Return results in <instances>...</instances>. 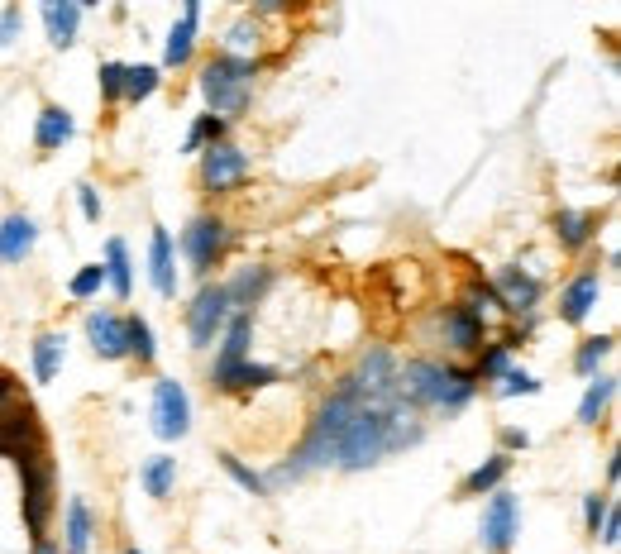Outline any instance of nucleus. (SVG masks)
<instances>
[{
	"instance_id": "5701e85b",
	"label": "nucleus",
	"mask_w": 621,
	"mask_h": 554,
	"mask_svg": "<svg viewBox=\"0 0 621 554\" xmlns=\"http://www.w3.org/2000/svg\"><path fill=\"white\" fill-rule=\"evenodd\" d=\"M593 230H598V215H588V211H559L555 215V235L564 249H583V244L593 239Z\"/></svg>"
},
{
	"instance_id": "a878e982",
	"label": "nucleus",
	"mask_w": 621,
	"mask_h": 554,
	"mask_svg": "<svg viewBox=\"0 0 621 554\" xmlns=\"http://www.w3.org/2000/svg\"><path fill=\"white\" fill-rule=\"evenodd\" d=\"M91 531H96V526H91V507H86L82 497H72V502H67V554H86L91 550Z\"/></svg>"
},
{
	"instance_id": "f03ea898",
	"label": "nucleus",
	"mask_w": 621,
	"mask_h": 554,
	"mask_svg": "<svg viewBox=\"0 0 621 554\" xmlns=\"http://www.w3.org/2000/svg\"><path fill=\"white\" fill-rule=\"evenodd\" d=\"M397 387L411 406H440V411H464L478 392L473 368H450L435 359H411L407 368H397Z\"/></svg>"
},
{
	"instance_id": "72a5a7b5",
	"label": "nucleus",
	"mask_w": 621,
	"mask_h": 554,
	"mask_svg": "<svg viewBox=\"0 0 621 554\" xmlns=\"http://www.w3.org/2000/svg\"><path fill=\"white\" fill-rule=\"evenodd\" d=\"M158 91V67H125V101H149Z\"/></svg>"
},
{
	"instance_id": "c756f323",
	"label": "nucleus",
	"mask_w": 621,
	"mask_h": 554,
	"mask_svg": "<svg viewBox=\"0 0 621 554\" xmlns=\"http://www.w3.org/2000/svg\"><path fill=\"white\" fill-rule=\"evenodd\" d=\"M507 469H512V459H507V454H493L488 464H478V469L464 478V492H469V497H478V492H497V483L507 478Z\"/></svg>"
},
{
	"instance_id": "a18cd8bd",
	"label": "nucleus",
	"mask_w": 621,
	"mask_h": 554,
	"mask_svg": "<svg viewBox=\"0 0 621 554\" xmlns=\"http://www.w3.org/2000/svg\"><path fill=\"white\" fill-rule=\"evenodd\" d=\"M502 445H507V449H526V445H531V435H526V430H502Z\"/></svg>"
},
{
	"instance_id": "e433bc0d",
	"label": "nucleus",
	"mask_w": 621,
	"mask_h": 554,
	"mask_svg": "<svg viewBox=\"0 0 621 554\" xmlns=\"http://www.w3.org/2000/svg\"><path fill=\"white\" fill-rule=\"evenodd\" d=\"M536 392H540V383L526 368H507L502 383H497V397H536Z\"/></svg>"
},
{
	"instance_id": "20e7f679",
	"label": "nucleus",
	"mask_w": 621,
	"mask_h": 554,
	"mask_svg": "<svg viewBox=\"0 0 621 554\" xmlns=\"http://www.w3.org/2000/svg\"><path fill=\"white\" fill-rule=\"evenodd\" d=\"M20 483H24V526L34 535V545L48 540V516H53V464H48V449L34 445L24 449L20 459Z\"/></svg>"
},
{
	"instance_id": "7c9ffc66",
	"label": "nucleus",
	"mask_w": 621,
	"mask_h": 554,
	"mask_svg": "<svg viewBox=\"0 0 621 554\" xmlns=\"http://www.w3.org/2000/svg\"><path fill=\"white\" fill-rule=\"evenodd\" d=\"M201 144H206V149L225 144V120H220V115H201V120L187 129V144H182V153H196Z\"/></svg>"
},
{
	"instance_id": "2f4dec72",
	"label": "nucleus",
	"mask_w": 621,
	"mask_h": 554,
	"mask_svg": "<svg viewBox=\"0 0 621 554\" xmlns=\"http://www.w3.org/2000/svg\"><path fill=\"white\" fill-rule=\"evenodd\" d=\"M125 340H129V354L139 363H153V354H158V344H153V330L144 316H125Z\"/></svg>"
},
{
	"instance_id": "79ce46f5",
	"label": "nucleus",
	"mask_w": 621,
	"mask_h": 554,
	"mask_svg": "<svg viewBox=\"0 0 621 554\" xmlns=\"http://www.w3.org/2000/svg\"><path fill=\"white\" fill-rule=\"evenodd\" d=\"M607 507H612V502H607V497H598V492H593V497L583 502V516H588V531H593V535H598V526H602V516H607Z\"/></svg>"
},
{
	"instance_id": "58836bf2",
	"label": "nucleus",
	"mask_w": 621,
	"mask_h": 554,
	"mask_svg": "<svg viewBox=\"0 0 621 554\" xmlns=\"http://www.w3.org/2000/svg\"><path fill=\"white\" fill-rule=\"evenodd\" d=\"M101 96L110 106L125 101V63H101Z\"/></svg>"
},
{
	"instance_id": "49530a36",
	"label": "nucleus",
	"mask_w": 621,
	"mask_h": 554,
	"mask_svg": "<svg viewBox=\"0 0 621 554\" xmlns=\"http://www.w3.org/2000/svg\"><path fill=\"white\" fill-rule=\"evenodd\" d=\"M39 554H63V550H58L53 540H39Z\"/></svg>"
},
{
	"instance_id": "cd10ccee",
	"label": "nucleus",
	"mask_w": 621,
	"mask_h": 554,
	"mask_svg": "<svg viewBox=\"0 0 621 554\" xmlns=\"http://www.w3.org/2000/svg\"><path fill=\"white\" fill-rule=\"evenodd\" d=\"M354 378H359L364 387H387V383H397V359H392L387 349H368Z\"/></svg>"
},
{
	"instance_id": "0eeeda50",
	"label": "nucleus",
	"mask_w": 621,
	"mask_h": 554,
	"mask_svg": "<svg viewBox=\"0 0 621 554\" xmlns=\"http://www.w3.org/2000/svg\"><path fill=\"white\" fill-rule=\"evenodd\" d=\"M225 249H230V230L215 215H196L192 225H187V235H182V254L192 258L196 273H211Z\"/></svg>"
},
{
	"instance_id": "473e14b6",
	"label": "nucleus",
	"mask_w": 621,
	"mask_h": 554,
	"mask_svg": "<svg viewBox=\"0 0 621 554\" xmlns=\"http://www.w3.org/2000/svg\"><path fill=\"white\" fill-rule=\"evenodd\" d=\"M612 335H598V340H583L579 344V354H574V368H579L583 378H598V368H602V359L612 354Z\"/></svg>"
},
{
	"instance_id": "4c0bfd02",
	"label": "nucleus",
	"mask_w": 621,
	"mask_h": 554,
	"mask_svg": "<svg viewBox=\"0 0 621 554\" xmlns=\"http://www.w3.org/2000/svg\"><path fill=\"white\" fill-rule=\"evenodd\" d=\"M220 464H225V473H230V478H235V483H239L244 492H254V497H263V492H268V483H263V478H258L254 469H244L235 454H220Z\"/></svg>"
},
{
	"instance_id": "6ab92c4d",
	"label": "nucleus",
	"mask_w": 621,
	"mask_h": 554,
	"mask_svg": "<svg viewBox=\"0 0 621 554\" xmlns=\"http://www.w3.org/2000/svg\"><path fill=\"white\" fill-rule=\"evenodd\" d=\"M273 287V268H244L235 282H225V292H230V306L239 311H249L254 316V306L263 301V292Z\"/></svg>"
},
{
	"instance_id": "393cba45",
	"label": "nucleus",
	"mask_w": 621,
	"mask_h": 554,
	"mask_svg": "<svg viewBox=\"0 0 621 554\" xmlns=\"http://www.w3.org/2000/svg\"><path fill=\"white\" fill-rule=\"evenodd\" d=\"M617 397V378H607V373H598L593 383H588V392H583L579 402V426H598L602 411H607V402Z\"/></svg>"
},
{
	"instance_id": "a19ab883",
	"label": "nucleus",
	"mask_w": 621,
	"mask_h": 554,
	"mask_svg": "<svg viewBox=\"0 0 621 554\" xmlns=\"http://www.w3.org/2000/svg\"><path fill=\"white\" fill-rule=\"evenodd\" d=\"M77 206H82L86 220H101V196H96V187H91V182H82V187H77Z\"/></svg>"
},
{
	"instance_id": "bb28decb",
	"label": "nucleus",
	"mask_w": 621,
	"mask_h": 554,
	"mask_svg": "<svg viewBox=\"0 0 621 554\" xmlns=\"http://www.w3.org/2000/svg\"><path fill=\"white\" fill-rule=\"evenodd\" d=\"M139 483H144L149 497H168L172 483H177V459H168V454H153L149 464L139 469Z\"/></svg>"
},
{
	"instance_id": "412c9836",
	"label": "nucleus",
	"mask_w": 621,
	"mask_h": 554,
	"mask_svg": "<svg viewBox=\"0 0 621 554\" xmlns=\"http://www.w3.org/2000/svg\"><path fill=\"white\" fill-rule=\"evenodd\" d=\"M72 134H77V125H72V115H67L63 106H43V110H39V125H34V144H39L43 153L63 149Z\"/></svg>"
},
{
	"instance_id": "dca6fc26",
	"label": "nucleus",
	"mask_w": 621,
	"mask_h": 554,
	"mask_svg": "<svg viewBox=\"0 0 621 554\" xmlns=\"http://www.w3.org/2000/svg\"><path fill=\"white\" fill-rule=\"evenodd\" d=\"M249 330H254V316L249 311H230L225 320V344H220V359H215V373L235 368V363L249 359Z\"/></svg>"
},
{
	"instance_id": "2eb2a0df",
	"label": "nucleus",
	"mask_w": 621,
	"mask_h": 554,
	"mask_svg": "<svg viewBox=\"0 0 621 554\" xmlns=\"http://www.w3.org/2000/svg\"><path fill=\"white\" fill-rule=\"evenodd\" d=\"M445 340H450L459 354H478V349H483V316L469 311V306H450V311H445Z\"/></svg>"
},
{
	"instance_id": "7ed1b4c3",
	"label": "nucleus",
	"mask_w": 621,
	"mask_h": 554,
	"mask_svg": "<svg viewBox=\"0 0 621 554\" xmlns=\"http://www.w3.org/2000/svg\"><path fill=\"white\" fill-rule=\"evenodd\" d=\"M258 77V63L254 58H235V53H220L206 63L201 72V96H206V106L225 120V115H239V110L249 106V86Z\"/></svg>"
},
{
	"instance_id": "c03bdc74",
	"label": "nucleus",
	"mask_w": 621,
	"mask_h": 554,
	"mask_svg": "<svg viewBox=\"0 0 621 554\" xmlns=\"http://www.w3.org/2000/svg\"><path fill=\"white\" fill-rule=\"evenodd\" d=\"M598 540H602V545H617V540H621V521H617V507H607V516H602V526H598Z\"/></svg>"
},
{
	"instance_id": "423d86ee",
	"label": "nucleus",
	"mask_w": 621,
	"mask_h": 554,
	"mask_svg": "<svg viewBox=\"0 0 621 554\" xmlns=\"http://www.w3.org/2000/svg\"><path fill=\"white\" fill-rule=\"evenodd\" d=\"M153 430L163 440H182L192 430V402H187V387L172 383V378H158L153 383Z\"/></svg>"
},
{
	"instance_id": "9d476101",
	"label": "nucleus",
	"mask_w": 621,
	"mask_h": 554,
	"mask_svg": "<svg viewBox=\"0 0 621 554\" xmlns=\"http://www.w3.org/2000/svg\"><path fill=\"white\" fill-rule=\"evenodd\" d=\"M34 445H43L39 421H34V406L10 402L5 411H0V454H5V459H20L24 449H34Z\"/></svg>"
},
{
	"instance_id": "f8f14e48",
	"label": "nucleus",
	"mask_w": 621,
	"mask_h": 554,
	"mask_svg": "<svg viewBox=\"0 0 621 554\" xmlns=\"http://www.w3.org/2000/svg\"><path fill=\"white\" fill-rule=\"evenodd\" d=\"M598 292H602L598 268H583V273L564 287V297H559V320H564V325H583V320L593 316V306H598Z\"/></svg>"
},
{
	"instance_id": "9b49d317",
	"label": "nucleus",
	"mask_w": 621,
	"mask_h": 554,
	"mask_svg": "<svg viewBox=\"0 0 621 554\" xmlns=\"http://www.w3.org/2000/svg\"><path fill=\"white\" fill-rule=\"evenodd\" d=\"M497 301H502V311H512V316H531L536 311V301H540V277H531L526 268H502L497 273Z\"/></svg>"
},
{
	"instance_id": "de8ad7c7",
	"label": "nucleus",
	"mask_w": 621,
	"mask_h": 554,
	"mask_svg": "<svg viewBox=\"0 0 621 554\" xmlns=\"http://www.w3.org/2000/svg\"><path fill=\"white\" fill-rule=\"evenodd\" d=\"M129 554H139V550H129Z\"/></svg>"
},
{
	"instance_id": "f704fd0d",
	"label": "nucleus",
	"mask_w": 621,
	"mask_h": 554,
	"mask_svg": "<svg viewBox=\"0 0 621 554\" xmlns=\"http://www.w3.org/2000/svg\"><path fill=\"white\" fill-rule=\"evenodd\" d=\"M512 340H502V344H488L483 349V359H478V368H473V378H502L507 368H512Z\"/></svg>"
},
{
	"instance_id": "f257e3e1",
	"label": "nucleus",
	"mask_w": 621,
	"mask_h": 554,
	"mask_svg": "<svg viewBox=\"0 0 621 554\" xmlns=\"http://www.w3.org/2000/svg\"><path fill=\"white\" fill-rule=\"evenodd\" d=\"M426 435L421 426V406H411L402 397V387L387 383V387H364L359 378H344L330 402L316 411V421L306 430L301 449L292 454V464H282L273 478H263L268 488L273 483H297L301 473L311 469H368L378 464L383 454L392 449H407Z\"/></svg>"
},
{
	"instance_id": "c9c22d12",
	"label": "nucleus",
	"mask_w": 621,
	"mask_h": 554,
	"mask_svg": "<svg viewBox=\"0 0 621 554\" xmlns=\"http://www.w3.org/2000/svg\"><path fill=\"white\" fill-rule=\"evenodd\" d=\"M101 287H106V268H101V263H86L82 273H77V277H72V282H67V292H72V297H77V301L96 297Z\"/></svg>"
},
{
	"instance_id": "c85d7f7f",
	"label": "nucleus",
	"mask_w": 621,
	"mask_h": 554,
	"mask_svg": "<svg viewBox=\"0 0 621 554\" xmlns=\"http://www.w3.org/2000/svg\"><path fill=\"white\" fill-rule=\"evenodd\" d=\"M106 282L115 287V297H129V287H134V273H129V249H125V239H110V244H106Z\"/></svg>"
},
{
	"instance_id": "37998d69",
	"label": "nucleus",
	"mask_w": 621,
	"mask_h": 554,
	"mask_svg": "<svg viewBox=\"0 0 621 554\" xmlns=\"http://www.w3.org/2000/svg\"><path fill=\"white\" fill-rule=\"evenodd\" d=\"M258 39V24L254 20H239L235 29H230V48H254Z\"/></svg>"
},
{
	"instance_id": "6e6552de",
	"label": "nucleus",
	"mask_w": 621,
	"mask_h": 554,
	"mask_svg": "<svg viewBox=\"0 0 621 554\" xmlns=\"http://www.w3.org/2000/svg\"><path fill=\"white\" fill-rule=\"evenodd\" d=\"M516 531H521V502H516L512 492L497 488V492H493V502L483 507V545H488L493 554L512 550Z\"/></svg>"
},
{
	"instance_id": "b1692460",
	"label": "nucleus",
	"mask_w": 621,
	"mask_h": 554,
	"mask_svg": "<svg viewBox=\"0 0 621 554\" xmlns=\"http://www.w3.org/2000/svg\"><path fill=\"white\" fill-rule=\"evenodd\" d=\"M63 359H67L63 335H39V340H34V378H39V383H53Z\"/></svg>"
},
{
	"instance_id": "39448f33",
	"label": "nucleus",
	"mask_w": 621,
	"mask_h": 554,
	"mask_svg": "<svg viewBox=\"0 0 621 554\" xmlns=\"http://www.w3.org/2000/svg\"><path fill=\"white\" fill-rule=\"evenodd\" d=\"M230 292H225V282H215V287H201L196 301L187 306V335H192L196 349H211L215 335L225 330V320H230Z\"/></svg>"
},
{
	"instance_id": "4be33fe9",
	"label": "nucleus",
	"mask_w": 621,
	"mask_h": 554,
	"mask_svg": "<svg viewBox=\"0 0 621 554\" xmlns=\"http://www.w3.org/2000/svg\"><path fill=\"white\" fill-rule=\"evenodd\" d=\"M278 378V368H268V363H235V368H225V373H211L215 387H225V392H249V387H268Z\"/></svg>"
},
{
	"instance_id": "1a4fd4ad",
	"label": "nucleus",
	"mask_w": 621,
	"mask_h": 554,
	"mask_svg": "<svg viewBox=\"0 0 621 554\" xmlns=\"http://www.w3.org/2000/svg\"><path fill=\"white\" fill-rule=\"evenodd\" d=\"M244 177H249V153H239L235 144L206 149V158H201V182H206L211 192H230Z\"/></svg>"
},
{
	"instance_id": "a211bd4d",
	"label": "nucleus",
	"mask_w": 621,
	"mask_h": 554,
	"mask_svg": "<svg viewBox=\"0 0 621 554\" xmlns=\"http://www.w3.org/2000/svg\"><path fill=\"white\" fill-rule=\"evenodd\" d=\"M34 239H39V225L29 215H10L0 225V263H24V254L34 249Z\"/></svg>"
},
{
	"instance_id": "f3484780",
	"label": "nucleus",
	"mask_w": 621,
	"mask_h": 554,
	"mask_svg": "<svg viewBox=\"0 0 621 554\" xmlns=\"http://www.w3.org/2000/svg\"><path fill=\"white\" fill-rule=\"evenodd\" d=\"M196 24H201V5L192 0V5L182 10V20L172 24V34H168V53H163V63H168V67H187V63H192Z\"/></svg>"
},
{
	"instance_id": "ddd939ff",
	"label": "nucleus",
	"mask_w": 621,
	"mask_h": 554,
	"mask_svg": "<svg viewBox=\"0 0 621 554\" xmlns=\"http://www.w3.org/2000/svg\"><path fill=\"white\" fill-rule=\"evenodd\" d=\"M86 340L101 359H125L129 354V340H125V316L115 311H91L86 316Z\"/></svg>"
},
{
	"instance_id": "aec40b11",
	"label": "nucleus",
	"mask_w": 621,
	"mask_h": 554,
	"mask_svg": "<svg viewBox=\"0 0 621 554\" xmlns=\"http://www.w3.org/2000/svg\"><path fill=\"white\" fill-rule=\"evenodd\" d=\"M43 24H48V39L58 48H72L77 43V24H82V5L72 0H48L43 5Z\"/></svg>"
},
{
	"instance_id": "ea45409f",
	"label": "nucleus",
	"mask_w": 621,
	"mask_h": 554,
	"mask_svg": "<svg viewBox=\"0 0 621 554\" xmlns=\"http://www.w3.org/2000/svg\"><path fill=\"white\" fill-rule=\"evenodd\" d=\"M20 5H10V10H5V15H0V48H10V43L20 39Z\"/></svg>"
},
{
	"instance_id": "4468645a",
	"label": "nucleus",
	"mask_w": 621,
	"mask_h": 554,
	"mask_svg": "<svg viewBox=\"0 0 621 554\" xmlns=\"http://www.w3.org/2000/svg\"><path fill=\"white\" fill-rule=\"evenodd\" d=\"M149 277H153V287H158V297L177 292V258H172V235L163 225L149 239Z\"/></svg>"
}]
</instances>
